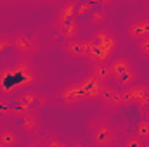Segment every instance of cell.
Returning <instances> with one entry per match:
<instances>
[{"label":"cell","instance_id":"1","mask_svg":"<svg viewBox=\"0 0 149 147\" xmlns=\"http://www.w3.org/2000/svg\"><path fill=\"white\" fill-rule=\"evenodd\" d=\"M35 83H37V74L28 59H19L14 66H7L0 71V94L5 97Z\"/></svg>","mask_w":149,"mask_h":147},{"label":"cell","instance_id":"2","mask_svg":"<svg viewBox=\"0 0 149 147\" xmlns=\"http://www.w3.org/2000/svg\"><path fill=\"white\" fill-rule=\"evenodd\" d=\"M85 47H87V59L92 62V64H97V62H109L118 47V38L113 35L108 28H99L90 40L85 42Z\"/></svg>","mask_w":149,"mask_h":147},{"label":"cell","instance_id":"3","mask_svg":"<svg viewBox=\"0 0 149 147\" xmlns=\"http://www.w3.org/2000/svg\"><path fill=\"white\" fill-rule=\"evenodd\" d=\"M95 119H97V121H94V123L90 125L94 144L99 146V147H108V146L116 144V140H118L116 130L106 121V118H95Z\"/></svg>","mask_w":149,"mask_h":147},{"label":"cell","instance_id":"4","mask_svg":"<svg viewBox=\"0 0 149 147\" xmlns=\"http://www.w3.org/2000/svg\"><path fill=\"white\" fill-rule=\"evenodd\" d=\"M56 99H59V101H61L63 104H66V106H74V104H80V102L87 101V95H85V92H83L81 83L76 81V83H71V85L64 87L61 92H57Z\"/></svg>","mask_w":149,"mask_h":147},{"label":"cell","instance_id":"5","mask_svg":"<svg viewBox=\"0 0 149 147\" xmlns=\"http://www.w3.org/2000/svg\"><path fill=\"white\" fill-rule=\"evenodd\" d=\"M12 49L23 55H35L38 52V40L17 31L12 35Z\"/></svg>","mask_w":149,"mask_h":147},{"label":"cell","instance_id":"6","mask_svg":"<svg viewBox=\"0 0 149 147\" xmlns=\"http://www.w3.org/2000/svg\"><path fill=\"white\" fill-rule=\"evenodd\" d=\"M99 101H102V104L104 106H109V107H121V106H125L123 94L120 90H116L114 87L108 85V83H102Z\"/></svg>","mask_w":149,"mask_h":147},{"label":"cell","instance_id":"7","mask_svg":"<svg viewBox=\"0 0 149 147\" xmlns=\"http://www.w3.org/2000/svg\"><path fill=\"white\" fill-rule=\"evenodd\" d=\"M121 94H123V99H125V106H130V104H141V102L148 97L149 88L148 87H144V85H137V83H134V85L123 88Z\"/></svg>","mask_w":149,"mask_h":147},{"label":"cell","instance_id":"8","mask_svg":"<svg viewBox=\"0 0 149 147\" xmlns=\"http://www.w3.org/2000/svg\"><path fill=\"white\" fill-rule=\"evenodd\" d=\"M21 119H23V121H21V128H23V132H24L26 135H30V137L38 135L40 126H42L38 109H33V107H31L24 116H21Z\"/></svg>","mask_w":149,"mask_h":147},{"label":"cell","instance_id":"9","mask_svg":"<svg viewBox=\"0 0 149 147\" xmlns=\"http://www.w3.org/2000/svg\"><path fill=\"white\" fill-rule=\"evenodd\" d=\"M80 83H81V87H83V92H85V95H87V101H97V99H99L102 83H101L97 78H94L92 74H88V76H85Z\"/></svg>","mask_w":149,"mask_h":147},{"label":"cell","instance_id":"10","mask_svg":"<svg viewBox=\"0 0 149 147\" xmlns=\"http://www.w3.org/2000/svg\"><path fill=\"white\" fill-rule=\"evenodd\" d=\"M127 33H128V37L132 38V40H142V38L149 37V17L134 21L128 26Z\"/></svg>","mask_w":149,"mask_h":147},{"label":"cell","instance_id":"11","mask_svg":"<svg viewBox=\"0 0 149 147\" xmlns=\"http://www.w3.org/2000/svg\"><path fill=\"white\" fill-rule=\"evenodd\" d=\"M63 50H64L66 54H70L71 57H85V55H87L85 42H83V40H80V38L66 40V43L63 45Z\"/></svg>","mask_w":149,"mask_h":147},{"label":"cell","instance_id":"12","mask_svg":"<svg viewBox=\"0 0 149 147\" xmlns=\"http://www.w3.org/2000/svg\"><path fill=\"white\" fill-rule=\"evenodd\" d=\"M109 68H111V78L116 80L118 76H121L127 69H130L132 64H130V61L127 57H116V59L109 61Z\"/></svg>","mask_w":149,"mask_h":147},{"label":"cell","instance_id":"13","mask_svg":"<svg viewBox=\"0 0 149 147\" xmlns=\"http://www.w3.org/2000/svg\"><path fill=\"white\" fill-rule=\"evenodd\" d=\"M74 12H76V3L74 2H66L61 7L59 14H57V28H61L64 23H68L71 17H74Z\"/></svg>","mask_w":149,"mask_h":147},{"label":"cell","instance_id":"14","mask_svg":"<svg viewBox=\"0 0 149 147\" xmlns=\"http://www.w3.org/2000/svg\"><path fill=\"white\" fill-rule=\"evenodd\" d=\"M90 74H92L94 78H97L101 83H106L108 80H111V68H109V62H97V64H94Z\"/></svg>","mask_w":149,"mask_h":147},{"label":"cell","instance_id":"15","mask_svg":"<svg viewBox=\"0 0 149 147\" xmlns=\"http://www.w3.org/2000/svg\"><path fill=\"white\" fill-rule=\"evenodd\" d=\"M78 31H80V28H78V23H76V19H74V17H71L68 23H64V24L59 28V35L64 38V40L76 38V37H78Z\"/></svg>","mask_w":149,"mask_h":147},{"label":"cell","instance_id":"16","mask_svg":"<svg viewBox=\"0 0 149 147\" xmlns=\"http://www.w3.org/2000/svg\"><path fill=\"white\" fill-rule=\"evenodd\" d=\"M16 104H23V106H28V107H33V106H37V102H43V99L42 97H38L37 92H23V94H19L16 99Z\"/></svg>","mask_w":149,"mask_h":147},{"label":"cell","instance_id":"17","mask_svg":"<svg viewBox=\"0 0 149 147\" xmlns=\"http://www.w3.org/2000/svg\"><path fill=\"white\" fill-rule=\"evenodd\" d=\"M114 81H116V85H118V87L127 88V87H130V85H134V83L137 81V73H135V69H134V68H130V69H127L125 73L121 74V76H118Z\"/></svg>","mask_w":149,"mask_h":147},{"label":"cell","instance_id":"18","mask_svg":"<svg viewBox=\"0 0 149 147\" xmlns=\"http://www.w3.org/2000/svg\"><path fill=\"white\" fill-rule=\"evenodd\" d=\"M17 144H19V137L16 132H12V130H2L0 132V146L10 147L17 146Z\"/></svg>","mask_w":149,"mask_h":147},{"label":"cell","instance_id":"19","mask_svg":"<svg viewBox=\"0 0 149 147\" xmlns=\"http://www.w3.org/2000/svg\"><path fill=\"white\" fill-rule=\"evenodd\" d=\"M88 21H90V24H94V26L102 24V23L106 21V10H104V9H94V10L90 12Z\"/></svg>","mask_w":149,"mask_h":147},{"label":"cell","instance_id":"20","mask_svg":"<svg viewBox=\"0 0 149 147\" xmlns=\"http://www.w3.org/2000/svg\"><path fill=\"white\" fill-rule=\"evenodd\" d=\"M144 142H149V119L146 118H142L141 121H139V125H137V132H135Z\"/></svg>","mask_w":149,"mask_h":147},{"label":"cell","instance_id":"21","mask_svg":"<svg viewBox=\"0 0 149 147\" xmlns=\"http://www.w3.org/2000/svg\"><path fill=\"white\" fill-rule=\"evenodd\" d=\"M94 2L95 0H92V2H81L80 5H76V16L78 17H85L88 12H92V9H94Z\"/></svg>","mask_w":149,"mask_h":147},{"label":"cell","instance_id":"22","mask_svg":"<svg viewBox=\"0 0 149 147\" xmlns=\"http://www.w3.org/2000/svg\"><path fill=\"white\" fill-rule=\"evenodd\" d=\"M12 47V35H7V33H0V54L5 52L7 49Z\"/></svg>","mask_w":149,"mask_h":147},{"label":"cell","instance_id":"23","mask_svg":"<svg viewBox=\"0 0 149 147\" xmlns=\"http://www.w3.org/2000/svg\"><path fill=\"white\" fill-rule=\"evenodd\" d=\"M142 146H144V140L137 133L127 137V140H125V147H142Z\"/></svg>","mask_w":149,"mask_h":147},{"label":"cell","instance_id":"24","mask_svg":"<svg viewBox=\"0 0 149 147\" xmlns=\"http://www.w3.org/2000/svg\"><path fill=\"white\" fill-rule=\"evenodd\" d=\"M139 52L142 55H149V37L139 40Z\"/></svg>","mask_w":149,"mask_h":147},{"label":"cell","instance_id":"25","mask_svg":"<svg viewBox=\"0 0 149 147\" xmlns=\"http://www.w3.org/2000/svg\"><path fill=\"white\" fill-rule=\"evenodd\" d=\"M45 146L47 147H64L66 144L63 140L56 139V137H49V139H45Z\"/></svg>","mask_w":149,"mask_h":147},{"label":"cell","instance_id":"26","mask_svg":"<svg viewBox=\"0 0 149 147\" xmlns=\"http://www.w3.org/2000/svg\"><path fill=\"white\" fill-rule=\"evenodd\" d=\"M139 106H144L146 109H149V94H148V97H146V99H144V101H142V102L139 104Z\"/></svg>","mask_w":149,"mask_h":147},{"label":"cell","instance_id":"27","mask_svg":"<svg viewBox=\"0 0 149 147\" xmlns=\"http://www.w3.org/2000/svg\"><path fill=\"white\" fill-rule=\"evenodd\" d=\"M111 2H114V0H99V3H101L102 7H104V5H109Z\"/></svg>","mask_w":149,"mask_h":147}]
</instances>
